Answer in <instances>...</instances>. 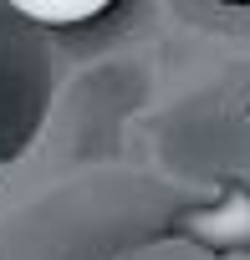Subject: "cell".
<instances>
[{"instance_id":"7a4b0ae2","label":"cell","mask_w":250,"mask_h":260,"mask_svg":"<svg viewBox=\"0 0 250 260\" xmlns=\"http://www.w3.org/2000/svg\"><path fill=\"white\" fill-rule=\"evenodd\" d=\"M21 16L31 21H46V26H72V21H92L97 11H107L112 0H6Z\"/></svg>"},{"instance_id":"6da1fadb","label":"cell","mask_w":250,"mask_h":260,"mask_svg":"<svg viewBox=\"0 0 250 260\" xmlns=\"http://www.w3.org/2000/svg\"><path fill=\"white\" fill-rule=\"evenodd\" d=\"M179 230L209 250H245L250 245V189H225L220 199L189 209Z\"/></svg>"}]
</instances>
